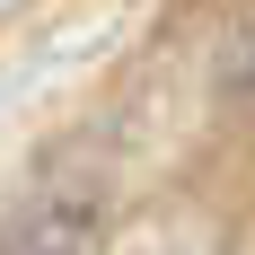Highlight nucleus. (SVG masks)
<instances>
[{"label": "nucleus", "instance_id": "nucleus-1", "mask_svg": "<svg viewBox=\"0 0 255 255\" xmlns=\"http://www.w3.org/2000/svg\"><path fill=\"white\" fill-rule=\"evenodd\" d=\"M97 238V194L88 185H44L0 220V255H88Z\"/></svg>", "mask_w": 255, "mask_h": 255}]
</instances>
